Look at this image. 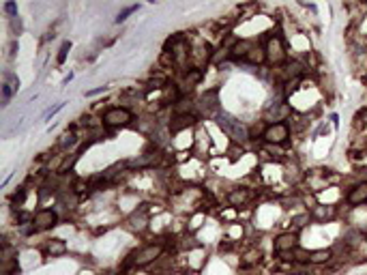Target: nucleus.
<instances>
[{"label": "nucleus", "mask_w": 367, "mask_h": 275, "mask_svg": "<svg viewBox=\"0 0 367 275\" xmlns=\"http://www.w3.org/2000/svg\"><path fill=\"white\" fill-rule=\"evenodd\" d=\"M219 127H221L226 133H230V138L234 140V142H245L247 138H249V133H247L245 129V125H243L241 121H236L232 119V116H228V114H219Z\"/></svg>", "instance_id": "1"}, {"label": "nucleus", "mask_w": 367, "mask_h": 275, "mask_svg": "<svg viewBox=\"0 0 367 275\" xmlns=\"http://www.w3.org/2000/svg\"><path fill=\"white\" fill-rule=\"evenodd\" d=\"M133 119V114L127 108H112L101 116V125L105 127H125Z\"/></svg>", "instance_id": "2"}, {"label": "nucleus", "mask_w": 367, "mask_h": 275, "mask_svg": "<svg viewBox=\"0 0 367 275\" xmlns=\"http://www.w3.org/2000/svg\"><path fill=\"white\" fill-rule=\"evenodd\" d=\"M266 61L271 65H283L286 62V48H283L281 37H271L266 41Z\"/></svg>", "instance_id": "3"}, {"label": "nucleus", "mask_w": 367, "mask_h": 275, "mask_svg": "<svg viewBox=\"0 0 367 275\" xmlns=\"http://www.w3.org/2000/svg\"><path fill=\"white\" fill-rule=\"evenodd\" d=\"M262 138H264V142L279 146V144H283V142H286V140L290 138V129H288L286 122H273V125H269V127L264 129Z\"/></svg>", "instance_id": "4"}, {"label": "nucleus", "mask_w": 367, "mask_h": 275, "mask_svg": "<svg viewBox=\"0 0 367 275\" xmlns=\"http://www.w3.org/2000/svg\"><path fill=\"white\" fill-rule=\"evenodd\" d=\"M161 251H163V243L146 245V247H142L138 254L133 256V265H135V267H146V265H151V262H155L159 256H161Z\"/></svg>", "instance_id": "5"}, {"label": "nucleus", "mask_w": 367, "mask_h": 275, "mask_svg": "<svg viewBox=\"0 0 367 275\" xmlns=\"http://www.w3.org/2000/svg\"><path fill=\"white\" fill-rule=\"evenodd\" d=\"M32 230L34 232H43L47 228H54L58 224V213L52 209H41L37 215H32Z\"/></svg>", "instance_id": "6"}, {"label": "nucleus", "mask_w": 367, "mask_h": 275, "mask_svg": "<svg viewBox=\"0 0 367 275\" xmlns=\"http://www.w3.org/2000/svg\"><path fill=\"white\" fill-rule=\"evenodd\" d=\"M219 91L217 89H213V91H209V92H204L202 97L198 99V108L202 110L204 114H209V116H215V114H219L221 112V108H219Z\"/></svg>", "instance_id": "7"}, {"label": "nucleus", "mask_w": 367, "mask_h": 275, "mask_svg": "<svg viewBox=\"0 0 367 275\" xmlns=\"http://www.w3.org/2000/svg\"><path fill=\"white\" fill-rule=\"evenodd\" d=\"M273 245H275V251H279V254H290V251H294L299 247V235H294V232H281L273 241Z\"/></svg>", "instance_id": "8"}, {"label": "nucleus", "mask_w": 367, "mask_h": 275, "mask_svg": "<svg viewBox=\"0 0 367 275\" xmlns=\"http://www.w3.org/2000/svg\"><path fill=\"white\" fill-rule=\"evenodd\" d=\"M195 121H198V116H193V114H176V119L170 122V131H185L189 129V127H193L195 125Z\"/></svg>", "instance_id": "9"}, {"label": "nucleus", "mask_w": 367, "mask_h": 275, "mask_svg": "<svg viewBox=\"0 0 367 275\" xmlns=\"http://www.w3.org/2000/svg\"><path fill=\"white\" fill-rule=\"evenodd\" d=\"M363 202H367V181L354 185L350 189V194H348V204H352V207H359Z\"/></svg>", "instance_id": "10"}, {"label": "nucleus", "mask_w": 367, "mask_h": 275, "mask_svg": "<svg viewBox=\"0 0 367 275\" xmlns=\"http://www.w3.org/2000/svg\"><path fill=\"white\" fill-rule=\"evenodd\" d=\"M253 48H256V45H253L251 41L243 39V41H236V43H234V48L230 50V52H232V56H234V58H239V56H241L243 61H245V58H247V54H249V52H251Z\"/></svg>", "instance_id": "11"}, {"label": "nucleus", "mask_w": 367, "mask_h": 275, "mask_svg": "<svg viewBox=\"0 0 367 275\" xmlns=\"http://www.w3.org/2000/svg\"><path fill=\"white\" fill-rule=\"evenodd\" d=\"M200 80H202V71H200V69H189V71L185 73V82H183V86H181V92L191 91Z\"/></svg>", "instance_id": "12"}, {"label": "nucleus", "mask_w": 367, "mask_h": 275, "mask_svg": "<svg viewBox=\"0 0 367 275\" xmlns=\"http://www.w3.org/2000/svg\"><path fill=\"white\" fill-rule=\"evenodd\" d=\"M45 249L50 256H62V254H67V243H64L62 239H50Z\"/></svg>", "instance_id": "13"}, {"label": "nucleus", "mask_w": 367, "mask_h": 275, "mask_svg": "<svg viewBox=\"0 0 367 275\" xmlns=\"http://www.w3.org/2000/svg\"><path fill=\"white\" fill-rule=\"evenodd\" d=\"M228 200L232 207H241V204H245L249 200V194H247V189H232L228 194Z\"/></svg>", "instance_id": "14"}, {"label": "nucleus", "mask_w": 367, "mask_h": 275, "mask_svg": "<svg viewBox=\"0 0 367 275\" xmlns=\"http://www.w3.org/2000/svg\"><path fill=\"white\" fill-rule=\"evenodd\" d=\"M333 258V251L331 249H316L309 254V262H313V265H322V262H327Z\"/></svg>", "instance_id": "15"}, {"label": "nucleus", "mask_w": 367, "mask_h": 275, "mask_svg": "<svg viewBox=\"0 0 367 275\" xmlns=\"http://www.w3.org/2000/svg\"><path fill=\"white\" fill-rule=\"evenodd\" d=\"M245 61L251 62V65H262V62L266 61V50L264 48H253L249 54H247Z\"/></svg>", "instance_id": "16"}, {"label": "nucleus", "mask_w": 367, "mask_h": 275, "mask_svg": "<svg viewBox=\"0 0 367 275\" xmlns=\"http://www.w3.org/2000/svg\"><path fill=\"white\" fill-rule=\"evenodd\" d=\"M283 71V75H286V78H294L297 80L301 73H303V65H301V62H288L286 67L281 69Z\"/></svg>", "instance_id": "17"}, {"label": "nucleus", "mask_w": 367, "mask_h": 275, "mask_svg": "<svg viewBox=\"0 0 367 275\" xmlns=\"http://www.w3.org/2000/svg\"><path fill=\"white\" fill-rule=\"evenodd\" d=\"M193 105H195V103H191V99L181 97L179 101L174 103V112H176V114H189V110H191Z\"/></svg>", "instance_id": "18"}, {"label": "nucleus", "mask_w": 367, "mask_h": 275, "mask_svg": "<svg viewBox=\"0 0 367 275\" xmlns=\"http://www.w3.org/2000/svg\"><path fill=\"white\" fill-rule=\"evenodd\" d=\"M11 95H13V86H11L9 82H4L2 84V105H9Z\"/></svg>", "instance_id": "19"}, {"label": "nucleus", "mask_w": 367, "mask_h": 275, "mask_svg": "<svg viewBox=\"0 0 367 275\" xmlns=\"http://www.w3.org/2000/svg\"><path fill=\"white\" fill-rule=\"evenodd\" d=\"M135 11H138V4H131V7H127L125 11H122V13H118L116 22H118V24H121V22H125L129 15H131V13H135Z\"/></svg>", "instance_id": "20"}, {"label": "nucleus", "mask_w": 367, "mask_h": 275, "mask_svg": "<svg viewBox=\"0 0 367 275\" xmlns=\"http://www.w3.org/2000/svg\"><path fill=\"white\" fill-rule=\"evenodd\" d=\"M71 50V41H64V43L61 45V54H58V65H62L64 58H67V52Z\"/></svg>", "instance_id": "21"}, {"label": "nucleus", "mask_w": 367, "mask_h": 275, "mask_svg": "<svg viewBox=\"0 0 367 275\" xmlns=\"http://www.w3.org/2000/svg\"><path fill=\"white\" fill-rule=\"evenodd\" d=\"M311 219V215L309 213H303V215H297V217H292V221L297 224L299 228H303V226H307V221Z\"/></svg>", "instance_id": "22"}, {"label": "nucleus", "mask_w": 367, "mask_h": 275, "mask_svg": "<svg viewBox=\"0 0 367 275\" xmlns=\"http://www.w3.org/2000/svg\"><path fill=\"white\" fill-rule=\"evenodd\" d=\"M73 144H75V136H73V133H64L62 140H61L62 149H69V146H73Z\"/></svg>", "instance_id": "23"}, {"label": "nucleus", "mask_w": 367, "mask_h": 275, "mask_svg": "<svg viewBox=\"0 0 367 275\" xmlns=\"http://www.w3.org/2000/svg\"><path fill=\"white\" fill-rule=\"evenodd\" d=\"M64 108V101H61V103H56L54 105V108H50V110H47V112L43 114V119H52V116H54L56 112H61V110Z\"/></svg>", "instance_id": "24"}, {"label": "nucleus", "mask_w": 367, "mask_h": 275, "mask_svg": "<svg viewBox=\"0 0 367 275\" xmlns=\"http://www.w3.org/2000/svg\"><path fill=\"white\" fill-rule=\"evenodd\" d=\"M4 11L11 15V20H15V17H17V4L15 2H4Z\"/></svg>", "instance_id": "25"}, {"label": "nucleus", "mask_w": 367, "mask_h": 275, "mask_svg": "<svg viewBox=\"0 0 367 275\" xmlns=\"http://www.w3.org/2000/svg\"><path fill=\"white\" fill-rule=\"evenodd\" d=\"M256 260H260V251H258V249L249 251V254L245 256V262H256Z\"/></svg>", "instance_id": "26"}, {"label": "nucleus", "mask_w": 367, "mask_h": 275, "mask_svg": "<svg viewBox=\"0 0 367 275\" xmlns=\"http://www.w3.org/2000/svg\"><path fill=\"white\" fill-rule=\"evenodd\" d=\"M108 89H105V86H101V89H94V91H86L84 92V97H94V95H101V92H105Z\"/></svg>", "instance_id": "27"}, {"label": "nucleus", "mask_w": 367, "mask_h": 275, "mask_svg": "<svg viewBox=\"0 0 367 275\" xmlns=\"http://www.w3.org/2000/svg\"><path fill=\"white\" fill-rule=\"evenodd\" d=\"M239 155H243V149H236V146H232V149H230V159H239Z\"/></svg>", "instance_id": "28"}, {"label": "nucleus", "mask_w": 367, "mask_h": 275, "mask_svg": "<svg viewBox=\"0 0 367 275\" xmlns=\"http://www.w3.org/2000/svg\"><path fill=\"white\" fill-rule=\"evenodd\" d=\"M17 50H20V45H17V41H11V52H9V56H11V58H13Z\"/></svg>", "instance_id": "29"}]
</instances>
